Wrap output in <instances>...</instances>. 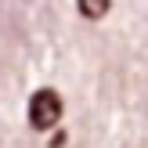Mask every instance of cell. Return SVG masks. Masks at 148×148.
I'll return each instance as SVG.
<instances>
[{"mask_svg":"<svg viewBox=\"0 0 148 148\" xmlns=\"http://www.w3.org/2000/svg\"><path fill=\"white\" fill-rule=\"evenodd\" d=\"M58 119H62V98H58V90H51V87L36 90L29 98V127L33 130H51V127H58Z\"/></svg>","mask_w":148,"mask_h":148,"instance_id":"cell-1","label":"cell"},{"mask_svg":"<svg viewBox=\"0 0 148 148\" xmlns=\"http://www.w3.org/2000/svg\"><path fill=\"white\" fill-rule=\"evenodd\" d=\"M76 4H79V11H83V18H105L112 0H76Z\"/></svg>","mask_w":148,"mask_h":148,"instance_id":"cell-2","label":"cell"}]
</instances>
